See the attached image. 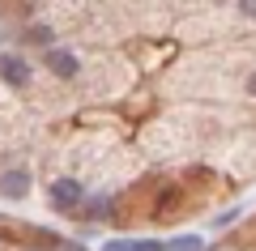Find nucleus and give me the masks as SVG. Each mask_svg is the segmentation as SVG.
Listing matches in <instances>:
<instances>
[{
  "instance_id": "nucleus-8",
  "label": "nucleus",
  "mask_w": 256,
  "mask_h": 251,
  "mask_svg": "<svg viewBox=\"0 0 256 251\" xmlns=\"http://www.w3.org/2000/svg\"><path fill=\"white\" fill-rule=\"evenodd\" d=\"M60 251H86V247H77V243H60Z\"/></svg>"
},
{
  "instance_id": "nucleus-3",
  "label": "nucleus",
  "mask_w": 256,
  "mask_h": 251,
  "mask_svg": "<svg viewBox=\"0 0 256 251\" xmlns=\"http://www.w3.org/2000/svg\"><path fill=\"white\" fill-rule=\"evenodd\" d=\"M26 188H30L26 171H9L4 179H0V192H4V196H26Z\"/></svg>"
},
{
  "instance_id": "nucleus-6",
  "label": "nucleus",
  "mask_w": 256,
  "mask_h": 251,
  "mask_svg": "<svg viewBox=\"0 0 256 251\" xmlns=\"http://www.w3.org/2000/svg\"><path fill=\"white\" fill-rule=\"evenodd\" d=\"M30 38H34V43H52V30H47V26H34V30H30Z\"/></svg>"
},
{
  "instance_id": "nucleus-5",
  "label": "nucleus",
  "mask_w": 256,
  "mask_h": 251,
  "mask_svg": "<svg viewBox=\"0 0 256 251\" xmlns=\"http://www.w3.org/2000/svg\"><path fill=\"white\" fill-rule=\"evenodd\" d=\"M171 251H201V239L184 234V239H175V243H171Z\"/></svg>"
},
{
  "instance_id": "nucleus-9",
  "label": "nucleus",
  "mask_w": 256,
  "mask_h": 251,
  "mask_svg": "<svg viewBox=\"0 0 256 251\" xmlns=\"http://www.w3.org/2000/svg\"><path fill=\"white\" fill-rule=\"evenodd\" d=\"M248 90H252V94H256V77H252V81H248Z\"/></svg>"
},
{
  "instance_id": "nucleus-4",
  "label": "nucleus",
  "mask_w": 256,
  "mask_h": 251,
  "mask_svg": "<svg viewBox=\"0 0 256 251\" xmlns=\"http://www.w3.org/2000/svg\"><path fill=\"white\" fill-rule=\"evenodd\" d=\"M47 64H52L56 77H77V55H68V51H52Z\"/></svg>"
},
{
  "instance_id": "nucleus-2",
  "label": "nucleus",
  "mask_w": 256,
  "mask_h": 251,
  "mask_svg": "<svg viewBox=\"0 0 256 251\" xmlns=\"http://www.w3.org/2000/svg\"><path fill=\"white\" fill-rule=\"evenodd\" d=\"M52 200H56L60 209H77V205H82V183L56 179V183H52Z\"/></svg>"
},
{
  "instance_id": "nucleus-1",
  "label": "nucleus",
  "mask_w": 256,
  "mask_h": 251,
  "mask_svg": "<svg viewBox=\"0 0 256 251\" xmlns=\"http://www.w3.org/2000/svg\"><path fill=\"white\" fill-rule=\"evenodd\" d=\"M0 77L9 81V85H26L30 81V64L22 55H0Z\"/></svg>"
},
{
  "instance_id": "nucleus-7",
  "label": "nucleus",
  "mask_w": 256,
  "mask_h": 251,
  "mask_svg": "<svg viewBox=\"0 0 256 251\" xmlns=\"http://www.w3.org/2000/svg\"><path fill=\"white\" fill-rule=\"evenodd\" d=\"M102 251H137V247H132V243H120V239H111Z\"/></svg>"
}]
</instances>
